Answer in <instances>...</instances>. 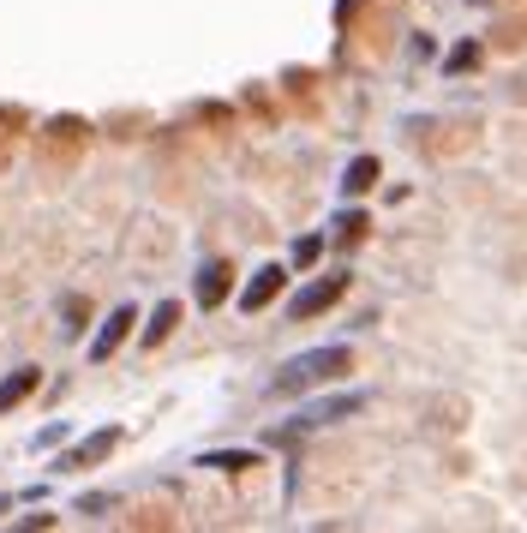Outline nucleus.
Here are the masks:
<instances>
[{"instance_id": "obj_1", "label": "nucleus", "mask_w": 527, "mask_h": 533, "mask_svg": "<svg viewBox=\"0 0 527 533\" xmlns=\"http://www.w3.org/2000/svg\"><path fill=\"white\" fill-rule=\"evenodd\" d=\"M348 348L336 342V348H312V354H300V360H288L282 372H276V384H270V396H300V390H312V384H330L336 372H348Z\"/></svg>"}, {"instance_id": "obj_2", "label": "nucleus", "mask_w": 527, "mask_h": 533, "mask_svg": "<svg viewBox=\"0 0 527 533\" xmlns=\"http://www.w3.org/2000/svg\"><path fill=\"white\" fill-rule=\"evenodd\" d=\"M360 408H366V396H354V390H348V396H330V402H312V408H300V414H294V426H300V432H312V426L348 420V414H360Z\"/></svg>"}, {"instance_id": "obj_3", "label": "nucleus", "mask_w": 527, "mask_h": 533, "mask_svg": "<svg viewBox=\"0 0 527 533\" xmlns=\"http://www.w3.org/2000/svg\"><path fill=\"white\" fill-rule=\"evenodd\" d=\"M342 288H348V276H324V282H312V288H300L288 312H294V318H318L324 306H336V300H342Z\"/></svg>"}, {"instance_id": "obj_4", "label": "nucleus", "mask_w": 527, "mask_h": 533, "mask_svg": "<svg viewBox=\"0 0 527 533\" xmlns=\"http://www.w3.org/2000/svg\"><path fill=\"white\" fill-rule=\"evenodd\" d=\"M282 282H288V270H282V264H264V270H258V276L246 282L240 306H246V312H264V306H270V300L282 294Z\"/></svg>"}, {"instance_id": "obj_5", "label": "nucleus", "mask_w": 527, "mask_h": 533, "mask_svg": "<svg viewBox=\"0 0 527 533\" xmlns=\"http://www.w3.org/2000/svg\"><path fill=\"white\" fill-rule=\"evenodd\" d=\"M132 324H138V312H132V306H114V312H108V324H102V330H96V342H90V360H108V354L126 342V330H132Z\"/></svg>"}, {"instance_id": "obj_6", "label": "nucleus", "mask_w": 527, "mask_h": 533, "mask_svg": "<svg viewBox=\"0 0 527 533\" xmlns=\"http://www.w3.org/2000/svg\"><path fill=\"white\" fill-rule=\"evenodd\" d=\"M114 444H120V426H102V432H90V438H84V444L66 456V468H90V462H102Z\"/></svg>"}, {"instance_id": "obj_7", "label": "nucleus", "mask_w": 527, "mask_h": 533, "mask_svg": "<svg viewBox=\"0 0 527 533\" xmlns=\"http://www.w3.org/2000/svg\"><path fill=\"white\" fill-rule=\"evenodd\" d=\"M36 384H42V372H36V366H18V372L0 384V414H12V408H18V402L36 390Z\"/></svg>"}, {"instance_id": "obj_8", "label": "nucleus", "mask_w": 527, "mask_h": 533, "mask_svg": "<svg viewBox=\"0 0 527 533\" xmlns=\"http://www.w3.org/2000/svg\"><path fill=\"white\" fill-rule=\"evenodd\" d=\"M222 294H228V264H204L198 270V306L210 312V306H222Z\"/></svg>"}, {"instance_id": "obj_9", "label": "nucleus", "mask_w": 527, "mask_h": 533, "mask_svg": "<svg viewBox=\"0 0 527 533\" xmlns=\"http://www.w3.org/2000/svg\"><path fill=\"white\" fill-rule=\"evenodd\" d=\"M174 324H180V306H174V300H162V306L150 312V324H144V348L168 342V336H174Z\"/></svg>"}, {"instance_id": "obj_10", "label": "nucleus", "mask_w": 527, "mask_h": 533, "mask_svg": "<svg viewBox=\"0 0 527 533\" xmlns=\"http://www.w3.org/2000/svg\"><path fill=\"white\" fill-rule=\"evenodd\" d=\"M372 180H378V156H360V162H348L342 192H348V198H360V192H372Z\"/></svg>"}, {"instance_id": "obj_11", "label": "nucleus", "mask_w": 527, "mask_h": 533, "mask_svg": "<svg viewBox=\"0 0 527 533\" xmlns=\"http://www.w3.org/2000/svg\"><path fill=\"white\" fill-rule=\"evenodd\" d=\"M204 468H258V456L252 450H210Z\"/></svg>"}, {"instance_id": "obj_12", "label": "nucleus", "mask_w": 527, "mask_h": 533, "mask_svg": "<svg viewBox=\"0 0 527 533\" xmlns=\"http://www.w3.org/2000/svg\"><path fill=\"white\" fill-rule=\"evenodd\" d=\"M66 438H72V426H66V420H60V426H42V432H36V450H48V444H66Z\"/></svg>"}, {"instance_id": "obj_13", "label": "nucleus", "mask_w": 527, "mask_h": 533, "mask_svg": "<svg viewBox=\"0 0 527 533\" xmlns=\"http://www.w3.org/2000/svg\"><path fill=\"white\" fill-rule=\"evenodd\" d=\"M318 252H324V240H318V234H306V240H300V246H294V264H312V258H318Z\"/></svg>"}, {"instance_id": "obj_14", "label": "nucleus", "mask_w": 527, "mask_h": 533, "mask_svg": "<svg viewBox=\"0 0 527 533\" xmlns=\"http://www.w3.org/2000/svg\"><path fill=\"white\" fill-rule=\"evenodd\" d=\"M78 510H84V516H102V510H108V498H102V492H84V498H78Z\"/></svg>"}, {"instance_id": "obj_15", "label": "nucleus", "mask_w": 527, "mask_h": 533, "mask_svg": "<svg viewBox=\"0 0 527 533\" xmlns=\"http://www.w3.org/2000/svg\"><path fill=\"white\" fill-rule=\"evenodd\" d=\"M6 510H12V492H0V516H6Z\"/></svg>"}]
</instances>
